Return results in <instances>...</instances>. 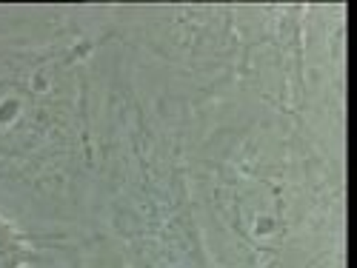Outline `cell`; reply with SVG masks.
<instances>
[{"mask_svg": "<svg viewBox=\"0 0 357 268\" xmlns=\"http://www.w3.org/2000/svg\"><path fill=\"white\" fill-rule=\"evenodd\" d=\"M12 260H15V240L9 228L0 223V268H12Z\"/></svg>", "mask_w": 357, "mask_h": 268, "instance_id": "1", "label": "cell"}]
</instances>
